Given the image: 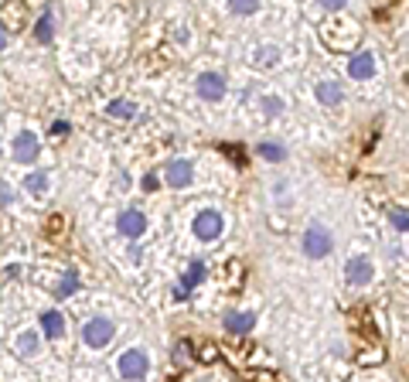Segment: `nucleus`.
I'll return each instance as SVG.
<instances>
[{
  "label": "nucleus",
  "mask_w": 409,
  "mask_h": 382,
  "mask_svg": "<svg viewBox=\"0 0 409 382\" xmlns=\"http://www.w3.org/2000/svg\"><path fill=\"white\" fill-rule=\"evenodd\" d=\"M119 335V325L113 314H106V311H96V314H89L82 328H78V338H82V348H89V352H106L109 345L117 342Z\"/></svg>",
  "instance_id": "f257e3e1"
},
{
  "label": "nucleus",
  "mask_w": 409,
  "mask_h": 382,
  "mask_svg": "<svg viewBox=\"0 0 409 382\" xmlns=\"http://www.w3.org/2000/svg\"><path fill=\"white\" fill-rule=\"evenodd\" d=\"M188 229H191V236H195L198 243H218L222 236H225V229H229V215L218 209V205H198L195 212H191V219H188Z\"/></svg>",
  "instance_id": "f03ea898"
},
{
  "label": "nucleus",
  "mask_w": 409,
  "mask_h": 382,
  "mask_svg": "<svg viewBox=\"0 0 409 382\" xmlns=\"http://www.w3.org/2000/svg\"><path fill=\"white\" fill-rule=\"evenodd\" d=\"M154 372V355H150V348L147 345H126L123 352L117 355V376L126 382H136V379H147Z\"/></svg>",
  "instance_id": "7ed1b4c3"
},
{
  "label": "nucleus",
  "mask_w": 409,
  "mask_h": 382,
  "mask_svg": "<svg viewBox=\"0 0 409 382\" xmlns=\"http://www.w3.org/2000/svg\"><path fill=\"white\" fill-rule=\"evenodd\" d=\"M341 273H345V284H348L351 290H369V286L375 284L379 267H375V256H372L369 249H355V253L345 256Z\"/></svg>",
  "instance_id": "20e7f679"
},
{
  "label": "nucleus",
  "mask_w": 409,
  "mask_h": 382,
  "mask_svg": "<svg viewBox=\"0 0 409 382\" xmlns=\"http://www.w3.org/2000/svg\"><path fill=\"white\" fill-rule=\"evenodd\" d=\"M300 253L314 260V263H321V260H328L334 253V232L328 222H321V219H314L307 222V229L300 236Z\"/></svg>",
  "instance_id": "39448f33"
},
{
  "label": "nucleus",
  "mask_w": 409,
  "mask_h": 382,
  "mask_svg": "<svg viewBox=\"0 0 409 382\" xmlns=\"http://www.w3.org/2000/svg\"><path fill=\"white\" fill-rule=\"evenodd\" d=\"M41 151H45L41 134L38 130H31V127L18 130V134L11 137V144H7V154H11V161H14L18 168H35V164L41 161Z\"/></svg>",
  "instance_id": "423d86ee"
},
{
  "label": "nucleus",
  "mask_w": 409,
  "mask_h": 382,
  "mask_svg": "<svg viewBox=\"0 0 409 382\" xmlns=\"http://www.w3.org/2000/svg\"><path fill=\"white\" fill-rule=\"evenodd\" d=\"M164 185L171 191H184V188H191L198 181V164H195V157H184V154H177V157H171L167 164H164Z\"/></svg>",
  "instance_id": "0eeeda50"
},
{
  "label": "nucleus",
  "mask_w": 409,
  "mask_h": 382,
  "mask_svg": "<svg viewBox=\"0 0 409 382\" xmlns=\"http://www.w3.org/2000/svg\"><path fill=\"white\" fill-rule=\"evenodd\" d=\"M195 96L201 103H222L229 96V79L222 76L218 69H201L195 76Z\"/></svg>",
  "instance_id": "6e6552de"
},
{
  "label": "nucleus",
  "mask_w": 409,
  "mask_h": 382,
  "mask_svg": "<svg viewBox=\"0 0 409 382\" xmlns=\"http://www.w3.org/2000/svg\"><path fill=\"white\" fill-rule=\"evenodd\" d=\"M117 232L123 239L136 243V239H143L150 232V215L143 209H136V205H126V209L117 212Z\"/></svg>",
  "instance_id": "1a4fd4ad"
},
{
  "label": "nucleus",
  "mask_w": 409,
  "mask_h": 382,
  "mask_svg": "<svg viewBox=\"0 0 409 382\" xmlns=\"http://www.w3.org/2000/svg\"><path fill=\"white\" fill-rule=\"evenodd\" d=\"M45 331H41V325H28L20 328L18 335H14V355L18 359H24V362H35V359H41L45 355Z\"/></svg>",
  "instance_id": "9d476101"
},
{
  "label": "nucleus",
  "mask_w": 409,
  "mask_h": 382,
  "mask_svg": "<svg viewBox=\"0 0 409 382\" xmlns=\"http://www.w3.org/2000/svg\"><path fill=\"white\" fill-rule=\"evenodd\" d=\"M283 62H287V52L276 41H259L249 52V65L259 69V72H276V69H283Z\"/></svg>",
  "instance_id": "9b49d317"
},
{
  "label": "nucleus",
  "mask_w": 409,
  "mask_h": 382,
  "mask_svg": "<svg viewBox=\"0 0 409 382\" xmlns=\"http://www.w3.org/2000/svg\"><path fill=\"white\" fill-rule=\"evenodd\" d=\"M20 188L28 191V198L45 202V198L52 195V188H55V174L48 171V168H28L24 181H20Z\"/></svg>",
  "instance_id": "f8f14e48"
},
{
  "label": "nucleus",
  "mask_w": 409,
  "mask_h": 382,
  "mask_svg": "<svg viewBox=\"0 0 409 382\" xmlns=\"http://www.w3.org/2000/svg\"><path fill=\"white\" fill-rule=\"evenodd\" d=\"M314 99H317L324 110H338V106H345V86H341V79L321 76L317 82H314Z\"/></svg>",
  "instance_id": "ddd939ff"
},
{
  "label": "nucleus",
  "mask_w": 409,
  "mask_h": 382,
  "mask_svg": "<svg viewBox=\"0 0 409 382\" xmlns=\"http://www.w3.org/2000/svg\"><path fill=\"white\" fill-rule=\"evenodd\" d=\"M379 76V58L372 48H362V52H355L348 58V79L355 82H372V79Z\"/></svg>",
  "instance_id": "4468645a"
},
{
  "label": "nucleus",
  "mask_w": 409,
  "mask_h": 382,
  "mask_svg": "<svg viewBox=\"0 0 409 382\" xmlns=\"http://www.w3.org/2000/svg\"><path fill=\"white\" fill-rule=\"evenodd\" d=\"M38 325L45 331V338L48 342H61L65 338V331H69V321H65V314H61L59 307H41L38 311Z\"/></svg>",
  "instance_id": "2eb2a0df"
},
{
  "label": "nucleus",
  "mask_w": 409,
  "mask_h": 382,
  "mask_svg": "<svg viewBox=\"0 0 409 382\" xmlns=\"http://www.w3.org/2000/svg\"><path fill=\"white\" fill-rule=\"evenodd\" d=\"M222 328L229 331V335H249L256 328V311H225V318H222Z\"/></svg>",
  "instance_id": "dca6fc26"
},
{
  "label": "nucleus",
  "mask_w": 409,
  "mask_h": 382,
  "mask_svg": "<svg viewBox=\"0 0 409 382\" xmlns=\"http://www.w3.org/2000/svg\"><path fill=\"white\" fill-rule=\"evenodd\" d=\"M256 106H259V113L266 116V120H280V116L290 110V99L283 93H259Z\"/></svg>",
  "instance_id": "f3484780"
},
{
  "label": "nucleus",
  "mask_w": 409,
  "mask_h": 382,
  "mask_svg": "<svg viewBox=\"0 0 409 382\" xmlns=\"http://www.w3.org/2000/svg\"><path fill=\"white\" fill-rule=\"evenodd\" d=\"M205 280H208V263H205V260H191V263L184 267V273L177 277V286L191 294V290H198Z\"/></svg>",
  "instance_id": "a211bd4d"
},
{
  "label": "nucleus",
  "mask_w": 409,
  "mask_h": 382,
  "mask_svg": "<svg viewBox=\"0 0 409 382\" xmlns=\"http://www.w3.org/2000/svg\"><path fill=\"white\" fill-rule=\"evenodd\" d=\"M102 113L109 116V120H117V123H130V120H136V103L134 99H126V96H117V99H109L106 106H102Z\"/></svg>",
  "instance_id": "6ab92c4d"
},
{
  "label": "nucleus",
  "mask_w": 409,
  "mask_h": 382,
  "mask_svg": "<svg viewBox=\"0 0 409 382\" xmlns=\"http://www.w3.org/2000/svg\"><path fill=\"white\" fill-rule=\"evenodd\" d=\"M270 202L276 209H290L293 205V181L290 178H273L270 181Z\"/></svg>",
  "instance_id": "aec40b11"
},
{
  "label": "nucleus",
  "mask_w": 409,
  "mask_h": 382,
  "mask_svg": "<svg viewBox=\"0 0 409 382\" xmlns=\"http://www.w3.org/2000/svg\"><path fill=\"white\" fill-rule=\"evenodd\" d=\"M225 11H229L232 18L249 21V18H256V14L263 11V0H225Z\"/></svg>",
  "instance_id": "412c9836"
},
{
  "label": "nucleus",
  "mask_w": 409,
  "mask_h": 382,
  "mask_svg": "<svg viewBox=\"0 0 409 382\" xmlns=\"http://www.w3.org/2000/svg\"><path fill=\"white\" fill-rule=\"evenodd\" d=\"M35 38H38L41 45H52V41H55V18H52V11H45L38 18V24H35Z\"/></svg>",
  "instance_id": "4be33fe9"
},
{
  "label": "nucleus",
  "mask_w": 409,
  "mask_h": 382,
  "mask_svg": "<svg viewBox=\"0 0 409 382\" xmlns=\"http://www.w3.org/2000/svg\"><path fill=\"white\" fill-rule=\"evenodd\" d=\"M256 154L263 157V161H270V164H283L287 161V147H280V144H273V140H263Z\"/></svg>",
  "instance_id": "5701e85b"
},
{
  "label": "nucleus",
  "mask_w": 409,
  "mask_h": 382,
  "mask_svg": "<svg viewBox=\"0 0 409 382\" xmlns=\"http://www.w3.org/2000/svg\"><path fill=\"white\" fill-rule=\"evenodd\" d=\"M78 286H82V280H78L76 270H65L59 280V297H72V294H78Z\"/></svg>",
  "instance_id": "b1692460"
},
{
  "label": "nucleus",
  "mask_w": 409,
  "mask_h": 382,
  "mask_svg": "<svg viewBox=\"0 0 409 382\" xmlns=\"http://www.w3.org/2000/svg\"><path fill=\"white\" fill-rule=\"evenodd\" d=\"M389 226L396 232H409V209H406V205H396V209H389Z\"/></svg>",
  "instance_id": "393cba45"
},
{
  "label": "nucleus",
  "mask_w": 409,
  "mask_h": 382,
  "mask_svg": "<svg viewBox=\"0 0 409 382\" xmlns=\"http://www.w3.org/2000/svg\"><path fill=\"white\" fill-rule=\"evenodd\" d=\"M160 181H164V174H143V178H140V191H143V195H150V191H157Z\"/></svg>",
  "instance_id": "a878e982"
},
{
  "label": "nucleus",
  "mask_w": 409,
  "mask_h": 382,
  "mask_svg": "<svg viewBox=\"0 0 409 382\" xmlns=\"http://www.w3.org/2000/svg\"><path fill=\"white\" fill-rule=\"evenodd\" d=\"M348 4H351V0H317V7H321V11H345Z\"/></svg>",
  "instance_id": "bb28decb"
},
{
  "label": "nucleus",
  "mask_w": 409,
  "mask_h": 382,
  "mask_svg": "<svg viewBox=\"0 0 409 382\" xmlns=\"http://www.w3.org/2000/svg\"><path fill=\"white\" fill-rule=\"evenodd\" d=\"M11 202H14V188L4 181V209H11Z\"/></svg>",
  "instance_id": "cd10ccee"
},
{
  "label": "nucleus",
  "mask_w": 409,
  "mask_h": 382,
  "mask_svg": "<svg viewBox=\"0 0 409 382\" xmlns=\"http://www.w3.org/2000/svg\"><path fill=\"white\" fill-rule=\"evenodd\" d=\"M174 41H181V45H188V41H191V38H188V28H184V24L174 31Z\"/></svg>",
  "instance_id": "c85d7f7f"
},
{
  "label": "nucleus",
  "mask_w": 409,
  "mask_h": 382,
  "mask_svg": "<svg viewBox=\"0 0 409 382\" xmlns=\"http://www.w3.org/2000/svg\"><path fill=\"white\" fill-rule=\"evenodd\" d=\"M4 273H7V280H11V277H20V263H7Z\"/></svg>",
  "instance_id": "c756f323"
}]
</instances>
